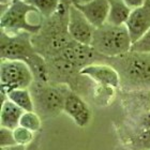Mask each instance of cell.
<instances>
[{
    "instance_id": "8fae6325",
    "label": "cell",
    "mask_w": 150,
    "mask_h": 150,
    "mask_svg": "<svg viewBox=\"0 0 150 150\" xmlns=\"http://www.w3.org/2000/svg\"><path fill=\"white\" fill-rule=\"evenodd\" d=\"M63 112L72 118L73 121L79 127L85 128L87 127L92 118V112L84 98L79 94L75 93L72 90L70 91L66 99L64 110Z\"/></svg>"
},
{
    "instance_id": "9c48e42d",
    "label": "cell",
    "mask_w": 150,
    "mask_h": 150,
    "mask_svg": "<svg viewBox=\"0 0 150 150\" xmlns=\"http://www.w3.org/2000/svg\"><path fill=\"white\" fill-rule=\"evenodd\" d=\"M72 4L96 28L103 26L107 22L110 13L108 0H72Z\"/></svg>"
},
{
    "instance_id": "5bb4252c",
    "label": "cell",
    "mask_w": 150,
    "mask_h": 150,
    "mask_svg": "<svg viewBox=\"0 0 150 150\" xmlns=\"http://www.w3.org/2000/svg\"><path fill=\"white\" fill-rule=\"evenodd\" d=\"M110 2V13L107 17L108 24L116 26L125 25L132 9L123 0H108Z\"/></svg>"
},
{
    "instance_id": "ba28073f",
    "label": "cell",
    "mask_w": 150,
    "mask_h": 150,
    "mask_svg": "<svg viewBox=\"0 0 150 150\" xmlns=\"http://www.w3.org/2000/svg\"><path fill=\"white\" fill-rule=\"evenodd\" d=\"M68 30L73 41L85 45H91L96 27L91 25L84 14L72 4L69 12Z\"/></svg>"
},
{
    "instance_id": "44dd1931",
    "label": "cell",
    "mask_w": 150,
    "mask_h": 150,
    "mask_svg": "<svg viewBox=\"0 0 150 150\" xmlns=\"http://www.w3.org/2000/svg\"><path fill=\"white\" fill-rule=\"evenodd\" d=\"M16 141L14 137V132L13 130L6 128L0 129V147L6 148V147H12L15 146Z\"/></svg>"
},
{
    "instance_id": "7a4b0ae2",
    "label": "cell",
    "mask_w": 150,
    "mask_h": 150,
    "mask_svg": "<svg viewBox=\"0 0 150 150\" xmlns=\"http://www.w3.org/2000/svg\"><path fill=\"white\" fill-rule=\"evenodd\" d=\"M105 63L118 72L123 92L150 90V53L129 52L120 57L107 58Z\"/></svg>"
},
{
    "instance_id": "52a82bcc",
    "label": "cell",
    "mask_w": 150,
    "mask_h": 150,
    "mask_svg": "<svg viewBox=\"0 0 150 150\" xmlns=\"http://www.w3.org/2000/svg\"><path fill=\"white\" fill-rule=\"evenodd\" d=\"M0 81L1 92L8 96V93L16 89L30 88L35 78L27 63L14 60H1Z\"/></svg>"
},
{
    "instance_id": "3957f363",
    "label": "cell",
    "mask_w": 150,
    "mask_h": 150,
    "mask_svg": "<svg viewBox=\"0 0 150 150\" xmlns=\"http://www.w3.org/2000/svg\"><path fill=\"white\" fill-rule=\"evenodd\" d=\"M44 19V16L35 6L24 0H13L11 6L1 13L0 26L1 30L9 35L29 32L33 35L41 30Z\"/></svg>"
},
{
    "instance_id": "2e32d148",
    "label": "cell",
    "mask_w": 150,
    "mask_h": 150,
    "mask_svg": "<svg viewBox=\"0 0 150 150\" xmlns=\"http://www.w3.org/2000/svg\"><path fill=\"white\" fill-rule=\"evenodd\" d=\"M30 6H35L38 11L44 16V18L50 17L58 10L60 0H24Z\"/></svg>"
},
{
    "instance_id": "e0dca14e",
    "label": "cell",
    "mask_w": 150,
    "mask_h": 150,
    "mask_svg": "<svg viewBox=\"0 0 150 150\" xmlns=\"http://www.w3.org/2000/svg\"><path fill=\"white\" fill-rule=\"evenodd\" d=\"M115 90V88L104 87V86L96 84L93 94H92V100L100 106H107L114 99Z\"/></svg>"
},
{
    "instance_id": "5b68a950",
    "label": "cell",
    "mask_w": 150,
    "mask_h": 150,
    "mask_svg": "<svg viewBox=\"0 0 150 150\" xmlns=\"http://www.w3.org/2000/svg\"><path fill=\"white\" fill-rule=\"evenodd\" d=\"M132 44L125 25L116 26L105 23L96 28L91 46L105 58H116L131 52Z\"/></svg>"
},
{
    "instance_id": "ffe728a7",
    "label": "cell",
    "mask_w": 150,
    "mask_h": 150,
    "mask_svg": "<svg viewBox=\"0 0 150 150\" xmlns=\"http://www.w3.org/2000/svg\"><path fill=\"white\" fill-rule=\"evenodd\" d=\"M131 52L150 53V29L135 43L132 44Z\"/></svg>"
},
{
    "instance_id": "277c9868",
    "label": "cell",
    "mask_w": 150,
    "mask_h": 150,
    "mask_svg": "<svg viewBox=\"0 0 150 150\" xmlns=\"http://www.w3.org/2000/svg\"><path fill=\"white\" fill-rule=\"evenodd\" d=\"M35 112L42 120L59 116L64 110L67 96L71 89L66 85L33 81L30 86Z\"/></svg>"
},
{
    "instance_id": "603a6c76",
    "label": "cell",
    "mask_w": 150,
    "mask_h": 150,
    "mask_svg": "<svg viewBox=\"0 0 150 150\" xmlns=\"http://www.w3.org/2000/svg\"><path fill=\"white\" fill-rule=\"evenodd\" d=\"M123 1H125L132 10L136 9L138 6H141L142 4L145 2V0H123Z\"/></svg>"
},
{
    "instance_id": "30bf717a",
    "label": "cell",
    "mask_w": 150,
    "mask_h": 150,
    "mask_svg": "<svg viewBox=\"0 0 150 150\" xmlns=\"http://www.w3.org/2000/svg\"><path fill=\"white\" fill-rule=\"evenodd\" d=\"M132 43L137 42L150 29V0H145L141 6L132 10L125 23Z\"/></svg>"
},
{
    "instance_id": "cb8c5ba5",
    "label": "cell",
    "mask_w": 150,
    "mask_h": 150,
    "mask_svg": "<svg viewBox=\"0 0 150 150\" xmlns=\"http://www.w3.org/2000/svg\"><path fill=\"white\" fill-rule=\"evenodd\" d=\"M0 150H26V146H22V145H15V146H12V147L0 148Z\"/></svg>"
},
{
    "instance_id": "d6986e66",
    "label": "cell",
    "mask_w": 150,
    "mask_h": 150,
    "mask_svg": "<svg viewBox=\"0 0 150 150\" xmlns=\"http://www.w3.org/2000/svg\"><path fill=\"white\" fill-rule=\"evenodd\" d=\"M14 132V137H15L16 144L22 145V146H28L33 139H35V135L33 132H31L30 130L23 127H17L15 130H13Z\"/></svg>"
},
{
    "instance_id": "6da1fadb",
    "label": "cell",
    "mask_w": 150,
    "mask_h": 150,
    "mask_svg": "<svg viewBox=\"0 0 150 150\" xmlns=\"http://www.w3.org/2000/svg\"><path fill=\"white\" fill-rule=\"evenodd\" d=\"M71 6L72 0H60L57 12L44 19L41 30L32 35L35 52L45 60L59 55L73 42L68 30Z\"/></svg>"
},
{
    "instance_id": "9a60e30c",
    "label": "cell",
    "mask_w": 150,
    "mask_h": 150,
    "mask_svg": "<svg viewBox=\"0 0 150 150\" xmlns=\"http://www.w3.org/2000/svg\"><path fill=\"white\" fill-rule=\"evenodd\" d=\"M8 99L21 107L24 112H35L33 100L30 89H16L8 93Z\"/></svg>"
},
{
    "instance_id": "ac0fdd59",
    "label": "cell",
    "mask_w": 150,
    "mask_h": 150,
    "mask_svg": "<svg viewBox=\"0 0 150 150\" xmlns=\"http://www.w3.org/2000/svg\"><path fill=\"white\" fill-rule=\"evenodd\" d=\"M42 119L35 112H25L22 116L19 125L30 130L33 133H39L42 128Z\"/></svg>"
},
{
    "instance_id": "4fadbf2b",
    "label": "cell",
    "mask_w": 150,
    "mask_h": 150,
    "mask_svg": "<svg viewBox=\"0 0 150 150\" xmlns=\"http://www.w3.org/2000/svg\"><path fill=\"white\" fill-rule=\"evenodd\" d=\"M24 112H25L21 107L8 99L4 103L1 104V112H0L1 128L15 130L17 127H19V122Z\"/></svg>"
},
{
    "instance_id": "7402d4cb",
    "label": "cell",
    "mask_w": 150,
    "mask_h": 150,
    "mask_svg": "<svg viewBox=\"0 0 150 150\" xmlns=\"http://www.w3.org/2000/svg\"><path fill=\"white\" fill-rule=\"evenodd\" d=\"M26 150H41V135L40 133H38L35 135V139L28 145L26 146Z\"/></svg>"
},
{
    "instance_id": "7c38bea8",
    "label": "cell",
    "mask_w": 150,
    "mask_h": 150,
    "mask_svg": "<svg viewBox=\"0 0 150 150\" xmlns=\"http://www.w3.org/2000/svg\"><path fill=\"white\" fill-rule=\"evenodd\" d=\"M81 74L87 76L94 84L112 87L115 89L120 88V77L115 68L107 63H94L81 70Z\"/></svg>"
},
{
    "instance_id": "8992f818",
    "label": "cell",
    "mask_w": 150,
    "mask_h": 150,
    "mask_svg": "<svg viewBox=\"0 0 150 150\" xmlns=\"http://www.w3.org/2000/svg\"><path fill=\"white\" fill-rule=\"evenodd\" d=\"M32 35L29 32H19L9 35L1 30L0 33V55L1 60H14L28 63L37 55Z\"/></svg>"
}]
</instances>
